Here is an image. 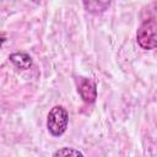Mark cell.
<instances>
[{
	"label": "cell",
	"mask_w": 157,
	"mask_h": 157,
	"mask_svg": "<svg viewBox=\"0 0 157 157\" xmlns=\"http://www.w3.org/2000/svg\"><path fill=\"white\" fill-rule=\"evenodd\" d=\"M47 129L49 134L54 137L61 136L69 125V112L64 105H54L48 115H47V121H45Z\"/></svg>",
	"instance_id": "6da1fadb"
},
{
	"label": "cell",
	"mask_w": 157,
	"mask_h": 157,
	"mask_svg": "<svg viewBox=\"0 0 157 157\" xmlns=\"http://www.w3.org/2000/svg\"><path fill=\"white\" fill-rule=\"evenodd\" d=\"M76 87L80 97L85 103H94L97 99V85L93 78L78 76L76 77Z\"/></svg>",
	"instance_id": "3957f363"
},
{
	"label": "cell",
	"mask_w": 157,
	"mask_h": 157,
	"mask_svg": "<svg viewBox=\"0 0 157 157\" xmlns=\"http://www.w3.org/2000/svg\"><path fill=\"white\" fill-rule=\"evenodd\" d=\"M82 5L85 6L86 11L91 13H101L107 10L110 2L109 1H83Z\"/></svg>",
	"instance_id": "5b68a950"
},
{
	"label": "cell",
	"mask_w": 157,
	"mask_h": 157,
	"mask_svg": "<svg viewBox=\"0 0 157 157\" xmlns=\"http://www.w3.org/2000/svg\"><path fill=\"white\" fill-rule=\"evenodd\" d=\"M52 157H85V155L75 147L65 146V147H60L56 151H54Z\"/></svg>",
	"instance_id": "8992f818"
},
{
	"label": "cell",
	"mask_w": 157,
	"mask_h": 157,
	"mask_svg": "<svg viewBox=\"0 0 157 157\" xmlns=\"http://www.w3.org/2000/svg\"><path fill=\"white\" fill-rule=\"evenodd\" d=\"M9 60L21 70H28L33 65V60L31 55L26 52H15L9 55Z\"/></svg>",
	"instance_id": "277c9868"
},
{
	"label": "cell",
	"mask_w": 157,
	"mask_h": 157,
	"mask_svg": "<svg viewBox=\"0 0 157 157\" xmlns=\"http://www.w3.org/2000/svg\"><path fill=\"white\" fill-rule=\"evenodd\" d=\"M136 42L144 50H153L157 47V22L155 17L145 20L136 31Z\"/></svg>",
	"instance_id": "7a4b0ae2"
},
{
	"label": "cell",
	"mask_w": 157,
	"mask_h": 157,
	"mask_svg": "<svg viewBox=\"0 0 157 157\" xmlns=\"http://www.w3.org/2000/svg\"><path fill=\"white\" fill-rule=\"evenodd\" d=\"M5 42H6V36H5L4 33H0V48H1V45H2Z\"/></svg>",
	"instance_id": "52a82bcc"
}]
</instances>
